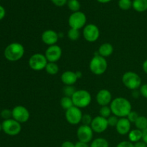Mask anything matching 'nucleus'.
<instances>
[{"label":"nucleus","instance_id":"58836bf2","mask_svg":"<svg viewBox=\"0 0 147 147\" xmlns=\"http://www.w3.org/2000/svg\"><path fill=\"white\" fill-rule=\"evenodd\" d=\"M6 15V10L3 6L0 5V21L4 18Z\"/></svg>","mask_w":147,"mask_h":147},{"label":"nucleus","instance_id":"a18cd8bd","mask_svg":"<svg viewBox=\"0 0 147 147\" xmlns=\"http://www.w3.org/2000/svg\"><path fill=\"white\" fill-rule=\"evenodd\" d=\"M97 1H98L99 3H101V4H107V3L110 2L112 0H96Z\"/></svg>","mask_w":147,"mask_h":147},{"label":"nucleus","instance_id":"7ed1b4c3","mask_svg":"<svg viewBox=\"0 0 147 147\" xmlns=\"http://www.w3.org/2000/svg\"><path fill=\"white\" fill-rule=\"evenodd\" d=\"M71 98L74 106L80 109L88 107L91 103V94L90 92L84 89L76 90Z\"/></svg>","mask_w":147,"mask_h":147},{"label":"nucleus","instance_id":"e433bc0d","mask_svg":"<svg viewBox=\"0 0 147 147\" xmlns=\"http://www.w3.org/2000/svg\"><path fill=\"white\" fill-rule=\"evenodd\" d=\"M51 1L57 7H63L67 3V0H51Z\"/></svg>","mask_w":147,"mask_h":147},{"label":"nucleus","instance_id":"c9c22d12","mask_svg":"<svg viewBox=\"0 0 147 147\" xmlns=\"http://www.w3.org/2000/svg\"><path fill=\"white\" fill-rule=\"evenodd\" d=\"M116 147H134V143L130 141H123L118 144Z\"/></svg>","mask_w":147,"mask_h":147},{"label":"nucleus","instance_id":"dca6fc26","mask_svg":"<svg viewBox=\"0 0 147 147\" xmlns=\"http://www.w3.org/2000/svg\"><path fill=\"white\" fill-rule=\"evenodd\" d=\"M96 99L98 104L100 106H110L111 103L113 100L111 93L108 89H101L99 90L96 94Z\"/></svg>","mask_w":147,"mask_h":147},{"label":"nucleus","instance_id":"f8f14e48","mask_svg":"<svg viewBox=\"0 0 147 147\" xmlns=\"http://www.w3.org/2000/svg\"><path fill=\"white\" fill-rule=\"evenodd\" d=\"M93 131L92 130L90 126L80 125L77 129V138L79 142L84 143H90L93 141Z\"/></svg>","mask_w":147,"mask_h":147},{"label":"nucleus","instance_id":"a211bd4d","mask_svg":"<svg viewBox=\"0 0 147 147\" xmlns=\"http://www.w3.org/2000/svg\"><path fill=\"white\" fill-rule=\"evenodd\" d=\"M60 80L62 83L65 86H73L78 80L76 72L67 70L63 73L60 76Z\"/></svg>","mask_w":147,"mask_h":147},{"label":"nucleus","instance_id":"412c9836","mask_svg":"<svg viewBox=\"0 0 147 147\" xmlns=\"http://www.w3.org/2000/svg\"><path fill=\"white\" fill-rule=\"evenodd\" d=\"M129 141H130L132 143H136L138 142H140L142 139V131L139 129H133L131 130L129 134Z\"/></svg>","mask_w":147,"mask_h":147},{"label":"nucleus","instance_id":"7c9ffc66","mask_svg":"<svg viewBox=\"0 0 147 147\" xmlns=\"http://www.w3.org/2000/svg\"><path fill=\"white\" fill-rule=\"evenodd\" d=\"M119 117H117V116H115V115L112 114L111 116H109V117L107 119L109 126H110V127L116 128V125H117L118 122H119Z\"/></svg>","mask_w":147,"mask_h":147},{"label":"nucleus","instance_id":"4c0bfd02","mask_svg":"<svg viewBox=\"0 0 147 147\" xmlns=\"http://www.w3.org/2000/svg\"><path fill=\"white\" fill-rule=\"evenodd\" d=\"M61 147H75V144L70 141H65L61 144Z\"/></svg>","mask_w":147,"mask_h":147},{"label":"nucleus","instance_id":"393cba45","mask_svg":"<svg viewBox=\"0 0 147 147\" xmlns=\"http://www.w3.org/2000/svg\"><path fill=\"white\" fill-rule=\"evenodd\" d=\"M45 70H46L47 74L51 75V76H55V75L58 73L60 69H59L58 65L56 63H50V62H48Z\"/></svg>","mask_w":147,"mask_h":147},{"label":"nucleus","instance_id":"423d86ee","mask_svg":"<svg viewBox=\"0 0 147 147\" xmlns=\"http://www.w3.org/2000/svg\"><path fill=\"white\" fill-rule=\"evenodd\" d=\"M48 63L45 55L42 53H34L30 56L28 64L30 68L34 71H41L45 69Z\"/></svg>","mask_w":147,"mask_h":147},{"label":"nucleus","instance_id":"0eeeda50","mask_svg":"<svg viewBox=\"0 0 147 147\" xmlns=\"http://www.w3.org/2000/svg\"><path fill=\"white\" fill-rule=\"evenodd\" d=\"M87 17L83 11H76L73 12L68 18V24L70 28L79 30L84 28L86 25Z\"/></svg>","mask_w":147,"mask_h":147},{"label":"nucleus","instance_id":"bb28decb","mask_svg":"<svg viewBox=\"0 0 147 147\" xmlns=\"http://www.w3.org/2000/svg\"><path fill=\"white\" fill-rule=\"evenodd\" d=\"M80 37V32L79 30L70 28L67 31V37L71 41H77Z\"/></svg>","mask_w":147,"mask_h":147},{"label":"nucleus","instance_id":"f03ea898","mask_svg":"<svg viewBox=\"0 0 147 147\" xmlns=\"http://www.w3.org/2000/svg\"><path fill=\"white\" fill-rule=\"evenodd\" d=\"M24 47L21 43L12 42L5 47L4 51V57L10 62H16L23 57L24 55Z\"/></svg>","mask_w":147,"mask_h":147},{"label":"nucleus","instance_id":"49530a36","mask_svg":"<svg viewBox=\"0 0 147 147\" xmlns=\"http://www.w3.org/2000/svg\"><path fill=\"white\" fill-rule=\"evenodd\" d=\"M1 131H2V124L0 123V132H1Z\"/></svg>","mask_w":147,"mask_h":147},{"label":"nucleus","instance_id":"473e14b6","mask_svg":"<svg viewBox=\"0 0 147 147\" xmlns=\"http://www.w3.org/2000/svg\"><path fill=\"white\" fill-rule=\"evenodd\" d=\"M92 121H93V118L90 114H88V113L83 114L81 120L82 124L86 125V126H90Z\"/></svg>","mask_w":147,"mask_h":147},{"label":"nucleus","instance_id":"a19ab883","mask_svg":"<svg viewBox=\"0 0 147 147\" xmlns=\"http://www.w3.org/2000/svg\"><path fill=\"white\" fill-rule=\"evenodd\" d=\"M134 147H147V144H145L143 141H140V142L134 144Z\"/></svg>","mask_w":147,"mask_h":147},{"label":"nucleus","instance_id":"f704fd0d","mask_svg":"<svg viewBox=\"0 0 147 147\" xmlns=\"http://www.w3.org/2000/svg\"><path fill=\"white\" fill-rule=\"evenodd\" d=\"M139 91H140L141 96L147 99V83L142 84L141 87L139 88Z\"/></svg>","mask_w":147,"mask_h":147},{"label":"nucleus","instance_id":"6ab92c4d","mask_svg":"<svg viewBox=\"0 0 147 147\" xmlns=\"http://www.w3.org/2000/svg\"><path fill=\"white\" fill-rule=\"evenodd\" d=\"M113 50H114V49H113V45L111 43L105 42L100 45L98 50V54L106 58V57H109L113 54Z\"/></svg>","mask_w":147,"mask_h":147},{"label":"nucleus","instance_id":"b1692460","mask_svg":"<svg viewBox=\"0 0 147 147\" xmlns=\"http://www.w3.org/2000/svg\"><path fill=\"white\" fill-rule=\"evenodd\" d=\"M60 104L62 109H64L65 111H67V109H70L73 106H74L72 98L67 97V96H64V97H63L60 99Z\"/></svg>","mask_w":147,"mask_h":147},{"label":"nucleus","instance_id":"ddd939ff","mask_svg":"<svg viewBox=\"0 0 147 147\" xmlns=\"http://www.w3.org/2000/svg\"><path fill=\"white\" fill-rule=\"evenodd\" d=\"M62 55H63L62 48L57 44L48 46L45 53V55L47 61L50 63H57L61 58Z\"/></svg>","mask_w":147,"mask_h":147},{"label":"nucleus","instance_id":"c03bdc74","mask_svg":"<svg viewBox=\"0 0 147 147\" xmlns=\"http://www.w3.org/2000/svg\"><path fill=\"white\" fill-rule=\"evenodd\" d=\"M142 69H143L144 72L146 74H147V59L144 62L143 64H142Z\"/></svg>","mask_w":147,"mask_h":147},{"label":"nucleus","instance_id":"6e6552de","mask_svg":"<svg viewBox=\"0 0 147 147\" xmlns=\"http://www.w3.org/2000/svg\"><path fill=\"white\" fill-rule=\"evenodd\" d=\"M2 131L9 136H17L21 132V123L13 119L4 120L1 123Z\"/></svg>","mask_w":147,"mask_h":147},{"label":"nucleus","instance_id":"a878e982","mask_svg":"<svg viewBox=\"0 0 147 147\" xmlns=\"http://www.w3.org/2000/svg\"><path fill=\"white\" fill-rule=\"evenodd\" d=\"M67 7L73 12L80 11V3L78 0H67Z\"/></svg>","mask_w":147,"mask_h":147},{"label":"nucleus","instance_id":"cd10ccee","mask_svg":"<svg viewBox=\"0 0 147 147\" xmlns=\"http://www.w3.org/2000/svg\"><path fill=\"white\" fill-rule=\"evenodd\" d=\"M111 115L112 111L110 108V106H105L100 107V110H99V116H102L103 118H106V119H108Z\"/></svg>","mask_w":147,"mask_h":147},{"label":"nucleus","instance_id":"20e7f679","mask_svg":"<svg viewBox=\"0 0 147 147\" xmlns=\"http://www.w3.org/2000/svg\"><path fill=\"white\" fill-rule=\"evenodd\" d=\"M108 68L107 60L105 57L96 55L90 60L89 63V69L93 74L96 76H101L104 74Z\"/></svg>","mask_w":147,"mask_h":147},{"label":"nucleus","instance_id":"c85d7f7f","mask_svg":"<svg viewBox=\"0 0 147 147\" xmlns=\"http://www.w3.org/2000/svg\"><path fill=\"white\" fill-rule=\"evenodd\" d=\"M119 8L122 10H129L132 7L131 0H119L118 3Z\"/></svg>","mask_w":147,"mask_h":147},{"label":"nucleus","instance_id":"9d476101","mask_svg":"<svg viewBox=\"0 0 147 147\" xmlns=\"http://www.w3.org/2000/svg\"><path fill=\"white\" fill-rule=\"evenodd\" d=\"M65 116L67 122L70 125H78L81 123L83 113L80 109L76 106H73L65 111Z\"/></svg>","mask_w":147,"mask_h":147},{"label":"nucleus","instance_id":"39448f33","mask_svg":"<svg viewBox=\"0 0 147 147\" xmlns=\"http://www.w3.org/2000/svg\"><path fill=\"white\" fill-rule=\"evenodd\" d=\"M121 80L123 86L131 90H138L142 85L140 76L133 71H128L123 73Z\"/></svg>","mask_w":147,"mask_h":147},{"label":"nucleus","instance_id":"f3484780","mask_svg":"<svg viewBox=\"0 0 147 147\" xmlns=\"http://www.w3.org/2000/svg\"><path fill=\"white\" fill-rule=\"evenodd\" d=\"M131 129V123L128 120L126 117L119 118V122L116 126V130L119 134L124 136L129 134Z\"/></svg>","mask_w":147,"mask_h":147},{"label":"nucleus","instance_id":"79ce46f5","mask_svg":"<svg viewBox=\"0 0 147 147\" xmlns=\"http://www.w3.org/2000/svg\"><path fill=\"white\" fill-rule=\"evenodd\" d=\"M142 141L147 144V129L142 131Z\"/></svg>","mask_w":147,"mask_h":147},{"label":"nucleus","instance_id":"2f4dec72","mask_svg":"<svg viewBox=\"0 0 147 147\" xmlns=\"http://www.w3.org/2000/svg\"><path fill=\"white\" fill-rule=\"evenodd\" d=\"M0 116H1V119H3L4 120H7V119H12V112L11 110L9 109H5L4 110H2L0 113Z\"/></svg>","mask_w":147,"mask_h":147},{"label":"nucleus","instance_id":"72a5a7b5","mask_svg":"<svg viewBox=\"0 0 147 147\" xmlns=\"http://www.w3.org/2000/svg\"><path fill=\"white\" fill-rule=\"evenodd\" d=\"M139 115L137 112L131 111L129 113V115L126 116V118H127L128 120H129L131 123H134L135 121H136V119L139 118Z\"/></svg>","mask_w":147,"mask_h":147},{"label":"nucleus","instance_id":"ea45409f","mask_svg":"<svg viewBox=\"0 0 147 147\" xmlns=\"http://www.w3.org/2000/svg\"><path fill=\"white\" fill-rule=\"evenodd\" d=\"M75 147H90L88 144L84 143V142H77L75 144Z\"/></svg>","mask_w":147,"mask_h":147},{"label":"nucleus","instance_id":"37998d69","mask_svg":"<svg viewBox=\"0 0 147 147\" xmlns=\"http://www.w3.org/2000/svg\"><path fill=\"white\" fill-rule=\"evenodd\" d=\"M140 96H141V93H140V91H139V90H132V96H133L134 98H138Z\"/></svg>","mask_w":147,"mask_h":147},{"label":"nucleus","instance_id":"c756f323","mask_svg":"<svg viewBox=\"0 0 147 147\" xmlns=\"http://www.w3.org/2000/svg\"><path fill=\"white\" fill-rule=\"evenodd\" d=\"M63 93H64L65 96L72 97L73 95L75 93V92L76 91V89L73 86H65L64 88H63Z\"/></svg>","mask_w":147,"mask_h":147},{"label":"nucleus","instance_id":"5701e85b","mask_svg":"<svg viewBox=\"0 0 147 147\" xmlns=\"http://www.w3.org/2000/svg\"><path fill=\"white\" fill-rule=\"evenodd\" d=\"M135 126L137 129L144 131L147 129V118L146 116H139L134 123Z\"/></svg>","mask_w":147,"mask_h":147},{"label":"nucleus","instance_id":"f257e3e1","mask_svg":"<svg viewBox=\"0 0 147 147\" xmlns=\"http://www.w3.org/2000/svg\"><path fill=\"white\" fill-rule=\"evenodd\" d=\"M112 114L119 118H125L132 111L131 103L124 97H116L110 104Z\"/></svg>","mask_w":147,"mask_h":147},{"label":"nucleus","instance_id":"1a4fd4ad","mask_svg":"<svg viewBox=\"0 0 147 147\" xmlns=\"http://www.w3.org/2000/svg\"><path fill=\"white\" fill-rule=\"evenodd\" d=\"M83 36L88 42H95L100 37V30L94 24H86L83 29Z\"/></svg>","mask_w":147,"mask_h":147},{"label":"nucleus","instance_id":"9b49d317","mask_svg":"<svg viewBox=\"0 0 147 147\" xmlns=\"http://www.w3.org/2000/svg\"><path fill=\"white\" fill-rule=\"evenodd\" d=\"M12 119L20 123H26L29 121L30 113L28 109L23 106H17L11 110Z\"/></svg>","mask_w":147,"mask_h":147},{"label":"nucleus","instance_id":"aec40b11","mask_svg":"<svg viewBox=\"0 0 147 147\" xmlns=\"http://www.w3.org/2000/svg\"><path fill=\"white\" fill-rule=\"evenodd\" d=\"M132 7L138 12H144L147 10V0H134Z\"/></svg>","mask_w":147,"mask_h":147},{"label":"nucleus","instance_id":"4468645a","mask_svg":"<svg viewBox=\"0 0 147 147\" xmlns=\"http://www.w3.org/2000/svg\"><path fill=\"white\" fill-rule=\"evenodd\" d=\"M92 130L93 132L97 134H102L107 130L109 128V124H108L107 119L103 118L100 116H96L93 118V121L90 124Z\"/></svg>","mask_w":147,"mask_h":147},{"label":"nucleus","instance_id":"2eb2a0df","mask_svg":"<svg viewBox=\"0 0 147 147\" xmlns=\"http://www.w3.org/2000/svg\"><path fill=\"white\" fill-rule=\"evenodd\" d=\"M60 38V35L57 32L53 30H47L42 33L41 39L44 44L48 46L54 45L57 44Z\"/></svg>","mask_w":147,"mask_h":147},{"label":"nucleus","instance_id":"4be33fe9","mask_svg":"<svg viewBox=\"0 0 147 147\" xmlns=\"http://www.w3.org/2000/svg\"><path fill=\"white\" fill-rule=\"evenodd\" d=\"M90 147H109V143L104 138H96L92 141Z\"/></svg>","mask_w":147,"mask_h":147}]
</instances>
